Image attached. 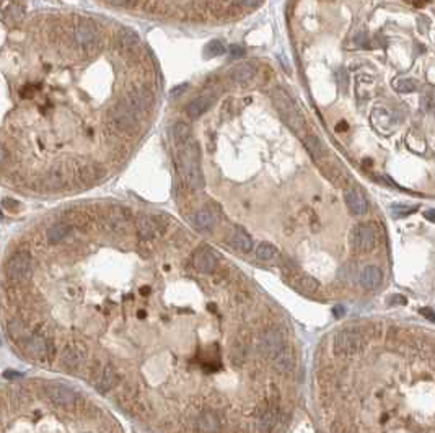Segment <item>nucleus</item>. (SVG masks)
Returning <instances> with one entry per match:
<instances>
[{
  "instance_id": "obj_1",
  "label": "nucleus",
  "mask_w": 435,
  "mask_h": 433,
  "mask_svg": "<svg viewBox=\"0 0 435 433\" xmlns=\"http://www.w3.org/2000/svg\"><path fill=\"white\" fill-rule=\"evenodd\" d=\"M199 160L201 158H199V148L196 142L188 140L186 144H183V150L179 153V171L191 189H202L204 186Z\"/></svg>"
},
{
  "instance_id": "obj_2",
  "label": "nucleus",
  "mask_w": 435,
  "mask_h": 433,
  "mask_svg": "<svg viewBox=\"0 0 435 433\" xmlns=\"http://www.w3.org/2000/svg\"><path fill=\"white\" fill-rule=\"evenodd\" d=\"M271 98L279 116L282 117V121L287 124L294 132L302 134L305 121H303V116L300 111H298L295 101L289 96V93L284 91L282 88H274L271 91Z\"/></svg>"
},
{
  "instance_id": "obj_3",
  "label": "nucleus",
  "mask_w": 435,
  "mask_h": 433,
  "mask_svg": "<svg viewBox=\"0 0 435 433\" xmlns=\"http://www.w3.org/2000/svg\"><path fill=\"white\" fill-rule=\"evenodd\" d=\"M364 347L362 334L351 329H343L336 332L333 340V350L338 357H352L359 354Z\"/></svg>"
},
{
  "instance_id": "obj_4",
  "label": "nucleus",
  "mask_w": 435,
  "mask_h": 433,
  "mask_svg": "<svg viewBox=\"0 0 435 433\" xmlns=\"http://www.w3.org/2000/svg\"><path fill=\"white\" fill-rule=\"evenodd\" d=\"M5 274L11 282H24L33 274V262L28 251H18L5 264Z\"/></svg>"
},
{
  "instance_id": "obj_5",
  "label": "nucleus",
  "mask_w": 435,
  "mask_h": 433,
  "mask_svg": "<svg viewBox=\"0 0 435 433\" xmlns=\"http://www.w3.org/2000/svg\"><path fill=\"white\" fill-rule=\"evenodd\" d=\"M351 244L359 252H369L377 244V233L370 223H359L352 228Z\"/></svg>"
},
{
  "instance_id": "obj_6",
  "label": "nucleus",
  "mask_w": 435,
  "mask_h": 433,
  "mask_svg": "<svg viewBox=\"0 0 435 433\" xmlns=\"http://www.w3.org/2000/svg\"><path fill=\"white\" fill-rule=\"evenodd\" d=\"M44 394L52 404L59 407H73L78 399V396L73 389L65 385H59V383H46Z\"/></svg>"
},
{
  "instance_id": "obj_7",
  "label": "nucleus",
  "mask_w": 435,
  "mask_h": 433,
  "mask_svg": "<svg viewBox=\"0 0 435 433\" xmlns=\"http://www.w3.org/2000/svg\"><path fill=\"white\" fill-rule=\"evenodd\" d=\"M258 347H259V352L264 357L274 360V358L285 349L282 332L277 331V329H267L263 336H261Z\"/></svg>"
},
{
  "instance_id": "obj_8",
  "label": "nucleus",
  "mask_w": 435,
  "mask_h": 433,
  "mask_svg": "<svg viewBox=\"0 0 435 433\" xmlns=\"http://www.w3.org/2000/svg\"><path fill=\"white\" fill-rule=\"evenodd\" d=\"M139 116L140 114L135 111V108L127 100H122L113 108V121L116 122V126L119 127L121 131H130V129H134L137 126Z\"/></svg>"
},
{
  "instance_id": "obj_9",
  "label": "nucleus",
  "mask_w": 435,
  "mask_h": 433,
  "mask_svg": "<svg viewBox=\"0 0 435 433\" xmlns=\"http://www.w3.org/2000/svg\"><path fill=\"white\" fill-rule=\"evenodd\" d=\"M344 201L352 215H364L369 210V202H367L365 196L356 188L344 189Z\"/></svg>"
},
{
  "instance_id": "obj_10",
  "label": "nucleus",
  "mask_w": 435,
  "mask_h": 433,
  "mask_svg": "<svg viewBox=\"0 0 435 433\" xmlns=\"http://www.w3.org/2000/svg\"><path fill=\"white\" fill-rule=\"evenodd\" d=\"M289 282L302 293H316L320 290V282L305 272H292L289 275Z\"/></svg>"
},
{
  "instance_id": "obj_11",
  "label": "nucleus",
  "mask_w": 435,
  "mask_h": 433,
  "mask_svg": "<svg viewBox=\"0 0 435 433\" xmlns=\"http://www.w3.org/2000/svg\"><path fill=\"white\" fill-rule=\"evenodd\" d=\"M21 344H23L24 354H28L31 358H44L49 354V345L46 342V339L38 336V334L28 336Z\"/></svg>"
},
{
  "instance_id": "obj_12",
  "label": "nucleus",
  "mask_w": 435,
  "mask_h": 433,
  "mask_svg": "<svg viewBox=\"0 0 435 433\" xmlns=\"http://www.w3.org/2000/svg\"><path fill=\"white\" fill-rule=\"evenodd\" d=\"M359 282L365 290H375L382 285L383 282V272L378 265H365L359 274Z\"/></svg>"
},
{
  "instance_id": "obj_13",
  "label": "nucleus",
  "mask_w": 435,
  "mask_h": 433,
  "mask_svg": "<svg viewBox=\"0 0 435 433\" xmlns=\"http://www.w3.org/2000/svg\"><path fill=\"white\" fill-rule=\"evenodd\" d=\"M192 262H194L196 270L202 272V274H210V272H214V269L217 267L219 259H217V256L214 254L212 249H209V247H201V249L194 254Z\"/></svg>"
},
{
  "instance_id": "obj_14",
  "label": "nucleus",
  "mask_w": 435,
  "mask_h": 433,
  "mask_svg": "<svg viewBox=\"0 0 435 433\" xmlns=\"http://www.w3.org/2000/svg\"><path fill=\"white\" fill-rule=\"evenodd\" d=\"M117 381H119V376H117L116 370L113 367H104L95 380V389L98 393L104 394L109 389H113L117 385Z\"/></svg>"
},
{
  "instance_id": "obj_15",
  "label": "nucleus",
  "mask_w": 435,
  "mask_h": 433,
  "mask_svg": "<svg viewBox=\"0 0 435 433\" xmlns=\"http://www.w3.org/2000/svg\"><path fill=\"white\" fill-rule=\"evenodd\" d=\"M157 218H153L150 215H140L137 218V233L142 239H152L160 233Z\"/></svg>"
},
{
  "instance_id": "obj_16",
  "label": "nucleus",
  "mask_w": 435,
  "mask_h": 433,
  "mask_svg": "<svg viewBox=\"0 0 435 433\" xmlns=\"http://www.w3.org/2000/svg\"><path fill=\"white\" fill-rule=\"evenodd\" d=\"M228 243L241 252H250L253 249V239L243 228H235L228 236Z\"/></svg>"
},
{
  "instance_id": "obj_17",
  "label": "nucleus",
  "mask_w": 435,
  "mask_h": 433,
  "mask_svg": "<svg viewBox=\"0 0 435 433\" xmlns=\"http://www.w3.org/2000/svg\"><path fill=\"white\" fill-rule=\"evenodd\" d=\"M214 104V96H209V95H202L196 98V100H192L188 108H186V113H188L189 117H192V119H196V117L202 116L206 111L212 106Z\"/></svg>"
},
{
  "instance_id": "obj_18",
  "label": "nucleus",
  "mask_w": 435,
  "mask_h": 433,
  "mask_svg": "<svg viewBox=\"0 0 435 433\" xmlns=\"http://www.w3.org/2000/svg\"><path fill=\"white\" fill-rule=\"evenodd\" d=\"M194 223L199 230H210L217 223V216L210 209H201L194 215Z\"/></svg>"
},
{
  "instance_id": "obj_19",
  "label": "nucleus",
  "mask_w": 435,
  "mask_h": 433,
  "mask_svg": "<svg viewBox=\"0 0 435 433\" xmlns=\"http://www.w3.org/2000/svg\"><path fill=\"white\" fill-rule=\"evenodd\" d=\"M254 73H256L254 65H251V64H238V65H235L232 69L230 77H232L237 83H245V82H248V80H251L254 77Z\"/></svg>"
},
{
  "instance_id": "obj_20",
  "label": "nucleus",
  "mask_w": 435,
  "mask_h": 433,
  "mask_svg": "<svg viewBox=\"0 0 435 433\" xmlns=\"http://www.w3.org/2000/svg\"><path fill=\"white\" fill-rule=\"evenodd\" d=\"M96 38V28L90 23L78 24L75 28V41L78 44H90Z\"/></svg>"
},
{
  "instance_id": "obj_21",
  "label": "nucleus",
  "mask_w": 435,
  "mask_h": 433,
  "mask_svg": "<svg viewBox=\"0 0 435 433\" xmlns=\"http://www.w3.org/2000/svg\"><path fill=\"white\" fill-rule=\"evenodd\" d=\"M303 142H305L307 150L312 155L315 162H320V160L325 157V147H323L321 140L316 137V135H307V137L303 139Z\"/></svg>"
},
{
  "instance_id": "obj_22",
  "label": "nucleus",
  "mask_w": 435,
  "mask_h": 433,
  "mask_svg": "<svg viewBox=\"0 0 435 433\" xmlns=\"http://www.w3.org/2000/svg\"><path fill=\"white\" fill-rule=\"evenodd\" d=\"M219 419L212 412H204L197 420V430L199 432H219Z\"/></svg>"
},
{
  "instance_id": "obj_23",
  "label": "nucleus",
  "mask_w": 435,
  "mask_h": 433,
  "mask_svg": "<svg viewBox=\"0 0 435 433\" xmlns=\"http://www.w3.org/2000/svg\"><path fill=\"white\" fill-rule=\"evenodd\" d=\"M69 233H70V226L67 223H55L47 228L46 236L49 243H60L62 239H65V236Z\"/></svg>"
},
{
  "instance_id": "obj_24",
  "label": "nucleus",
  "mask_w": 435,
  "mask_h": 433,
  "mask_svg": "<svg viewBox=\"0 0 435 433\" xmlns=\"http://www.w3.org/2000/svg\"><path fill=\"white\" fill-rule=\"evenodd\" d=\"M294 363H295V360H294V354H292V352L285 347L281 354H279L276 358H274V365H276V368L277 370H281V371H290L292 368H294Z\"/></svg>"
},
{
  "instance_id": "obj_25",
  "label": "nucleus",
  "mask_w": 435,
  "mask_h": 433,
  "mask_svg": "<svg viewBox=\"0 0 435 433\" xmlns=\"http://www.w3.org/2000/svg\"><path fill=\"white\" fill-rule=\"evenodd\" d=\"M277 254H279L277 247L272 246L271 243H259L256 247V257L259 259V261H264V262L274 261Z\"/></svg>"
},
{
  "instance_id": "obj_26",
  "label": "nucleus",
  "mask_w": 435,
  "mask_h": 433,
  "mask_svg": "<svg viewBox=\"0 0 435 433\" xmlns=\"http://www.w3.org/2000/svg\"><path fill=\"white\" fill-rule=\"evenodd\" d=\"M171 134L178 144H186L191 139V127L186 122H176L171 127Z\"/></svg>"
},
{
  "instance_id": "obj_27",
  "label": "nucleus",
  "mask_w": 435,
  "mask_h": 433,
  "mask_svg": "<svg viewBox=\"0 0 435 433\" xmlns=\"http://www.w3.org/2000/svg\"><path fill=\"white\" fill-rule=\"evenodd\" d=\"M225 54V44L219 39L210 41L209 44L204 47V57L212 59V57H219V55Z\"/></svg>"
},
{
  "instance_id": "obj_28",
  "label": "nucleus",
  "mask_w": 435,
  "mask_h": 433,
  "mask_svg": "<svg viewBox=\"0 0 435 433\" xmlns=\"http://www.w3.org/2000/svg\"><path fill=\"white\" fill-rule=\"evenodd\" d=\"M8 334H10L11 339L16 340V342H23V340L28 337L24 327L21 326V323H18V321H11V323L8 324Z\"/></svg>"
},
{
  "instance_id": "obj_29",
  "label": "nucleus",
  "mask_w": 435,
  "mask_h": 433,
  "mask_svg": "<svg viewBox=\"0 0 435 433\" xmlns=\"http://www.w3.org/2000/svg\"><path fill=\"white\" fill-rule=\"evenodd\" d=\"M393 86H395V90L400 91V93H411V91H416L418 83H416L413 78H400L393 83Z\"/></svg>"
},
{
  "instance_id": "obj_30",
  "label": "nucleus",
  "mask_w": 435,
  "mask_h": 433,
  "mask_svg": "<svg viewBox=\"0 0 435 433\" xmlns=\"http://www.w3.org/2000/svg\"><path fill=\"white\" fill-rule=\"evenodd\" d=\"M419 207L418 206H413V207H405V206H391V212H393V216H396V218H401V216H408L414 214L416 210H418Z\"/></svg>"
},
{
  "instance_id": "obj_31",
  "label": "nucleus",
  "mask_w": 435,
  "mask_h": 433,
  "mask_svg": "<svg viewBox=\"0 0 435 433\" xmlns=\"http://www.w3.org/2000/svg\"><path fill=\"white\" fill-rule=\"evenodd\" d=\"M230 55L235 57V59L243 57V55H245V47H241L238 44H232V46H230Z\"/></svg>"
},
{
  "instance_id": "obj_32",
  "label": "nucleus",
  "mask_w": 435,
  "mask_h": 433,
  "mask_svg": "<svg viewBox=\"0 0 435 433\" xmlns=\"http://www.w3.org/2000/svg\"><path fill=\"white\" fill-rule=\"evenodd\" d=\"M419 313H421L424 318H427L429 321H432V323H435V311H434L432 308H429V306L421 308V309H419Z\"/></svg>"
},
{
  "instance_id": "obj_33",
  "label": "nucleus",
  "mask_w": 435,
  "mask_h": 433,
  "mask_svg": "<svg viewBox=\"0 0 435 433\" xmlns=\"http://www.w3.org/2000/svg\"><path fill=\"white\" fill-rule=\"evenodd\" d=\"M188 88V85L186 83H183V85H178V86H175V88H173L171 91H170V96H173V98H176V96H179L181 95V93Z\"/></svg>"
},
{
  "instance_id": "obj_34",
  "label": "nucleus",
  "mask_w": 435,
  "mask_h": 433,
  "mask_svg": "<svg viewBox=\"0 0 435 433\" xmlns=\"http://www.w3.org/2000/svg\"><path fill=\"white\" fill-rule=\"evenodd\" d=\"M422 215H424V218L431 221V223H435V209H429Z\"/></svg>"
},
{
  "instance_id": "obj_35",
  "label": "nucleus",
  "mask_w": 435,
  "mask_h": 433,
  "mask_svg": "<svg viewBox=\"0 0 435 433\" xmlns=\"http://www.w3.org/2000/svg\"><path fill=\"white\" fill-rule=\"evenodd\" d=\"M408 3H411V5H414V7H418V8H421V7H426V5L429 3V0H406Z\"/></svg>"
},
{
  "instance_id": "obj_36",
  "label": "nucleus",
  "mask_w": 435,
  "mask_h": 433,
  "mask_svg": "<svg viewBox=\"0 0 435 433\" xmlns=\"http://www.w3.org/2000/svg\"><path fill=\"white\" fill-rule=\"evenodd\" d=\"M240 5H243V7H254V5L259 3V0H238Z\"/></svg>"
},
{
  "instance_id": "obj_37",
  "label": "nucleus",
  "mask_w": 435,
  "mask_h": 433,
  "mask_svg": "<svg viewBox=\"0 0 435 433\" xmlns=\"http://www.w3.org/2000/svg\"><path fill=\"white\" fill-rule=\"evenodd\" d=\"M21 95H23V96L31 98V96L34 95V88H31V86H24V88L21 90Z\"/></svg>"
},
{
  "instance_id": "obj_38",
  "label": "nucleus",
  "mask_w": 435,
  "mask_h": 433,
  "mask_svg": "<svg viewBox=\"0 0 435 433\" xmlns=\"http://www.w3.org/2000/svg\"><path fill=\"white\" fill-rule=\"evenodd\" d=\"M333 313L336 314V318H341V316H344V313H346V311H344V308H343V306H334V308H333Z\"/></svg>"
},
{
  "instance_id": "obj_39",
  "label": "nucleus",
  "mask_w": 435,
  "mask_h": 433,
  "mask_svg": "<svg viewBox=\"0 0 435 433\" xmlns=\"http://www.w3.org/2000/svg\"><path fill=\"white\" fill-rule=\"evenodd\" d=\"M5 378H21V373H15V371H5Z\"/></svg>"
},
{
  "instance_id": "obj_40",
  "label": "nucleus",
  "mask_w": 435,
  "mask_h": 433,
  "mask_svg": "<svg viewBox=\"0 0 435 433\" xmlns=\"http://www.w3.org/2000/svg\"><path fill=\"white\" fill-rule=\"evenodd\" d=\"M5 162V148L0 145V165H3Z\"/></svg>"
},
{
  "instance_id": "obj_41",
  "label": "nucleus",
  "mask_w": 435,
  "mask_h": 433,
  "mask_svg": "<svg viewBox=\"0 0 435 433\" xmlns=\"http://www.w3.org/2000/svg\"><path fill=\"white\" fill-rule=\"evenodd\" d=\"M109 3H114V5H126L127 0H108Z\"/></svg>"
},
{
  "instance_id": "obj_42",
  "label": "nucleus",
  "mask_w": 435,
  "mask_h": 433,
  "mask_svg": "<svg viewBox=\"0 0 435 433\" xmlns=\"http://www.w3.org/2000/svg\"><path fill=\"white\" fill-rule=\"evenodd\" d=\"M140 293L142 295H148V293H150V287H142L140 288Z\"/></svg>"
},
{
  "instance_id": "obj_43",
  "label": "nucleus",
  "mask_w": 435,
  "mask_h": 433,
  "mask_svg": "<svg viewBox=\"0 0 435 433\" xmlns=\"http://www.w3.org/2000/svg\"><path fill=\"white\" fill-rule=\"evenodd\" d=\"M336 129H338V131H343V129H344V131H346V129H347V124H346V122L343 121V122H341V124H339V126H338Z\"/></svg>"
},
{
  "instance_id": "obj_44",
  "label": "nucleus",
  "mask_w": 435,
  "mask_h": 433,
  "mask_svg": "<svg viewBox=\"0 0 435 433\" xmlns=\"http://www.w3.org/2000/svg\"><path fill=\"white\" fill-rule=\"evenodd\" d=\"M139 318L142 319V318H145V313L144 311H139Z\"/></svg>"
},
{
  "instance_id": "obj_45",
  "label": "nucleus",
  "mask_w": 435,
  "mask_h": 433,
  "mask_svg": "<svg viewBox=\"0 0 435 433\" xmlns=\"http://www.w3.org/2000/svg\"><path fill=\"white\" fill-rule=\"evenodd\" d=\"M0 220H2V212H0Z\"/></svg>"
}]
</instances>
